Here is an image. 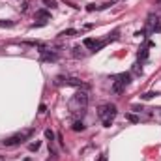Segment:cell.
Returning a JSON list of instances; mask_svg holds the SVG:
<instances>
[{
    "instance_id": "obj_1",
    "label": "cell",
    "mask_w": 161,
    "mask_h": 161,
    "mask_svg": "<svg viewBox=\"0 0 161 161\" xmlns=\"http://www.w3.org/2000/svg\"><path fill=\"white\" fill-rule=\"evenodd\" d=\"M32 133H34V129L19 131V133H15V135H11V137L4 139V141H2V144H4V146H17V144H21V143H24L28 137H32Z\"/></svg>"
},
{
    "instance_id": "obj_2",
    "label": "cell",
    "mask_w": 161,
    "mask_h": 161,
    "mask_svg": "<svg viewBox=\"0 0 161 161\" xmlns=\"http://www.w3.org/2000/svg\"><path fill=\"white\" fill-rule=\"evenodd\" d=\"M98 116H99L101 120H113V118L116 116V105H113V103L101 105V107L98 109Z\"/></svg>"
},
{
    "instance_id": "obj_3",
    "label": "cell",
    "mask_w": 161,
    "mask_h": 161,
    "mask_svg": "<svg viewBox=\"0 0 161 161\" xmlns=\"http://www.w3.org/2000/svg\"><path fill=\"white\" fill-rule=\"evenodd\" d=\"M88 105V94L83 90V92H77L71 99V107H79V111H84V107Z\"/></svg>"
},
{
    "instance_id": "obj_4",
    "label": "cell",
    "mask_w": 161,
    "mask_h": 161,
    "mask_svg": "<svg viewBox=\"0 0 161 161\" xmlns=\"http://www.w3.org/2000/svg\"><path fill=\"white\" fill-rule=\"evenodd\" d=\"M39 54H41V60H45V62H56V60H58V54H56V53H51V51L45 49V47H41Z\"/></svg>"
},
{
    "instance_id": "obj_5",
    "label": "cell",
    "mask_w": 161,
    "mask_h": 161,
    "mask_svg": "<svg viewBox=\"0 0 161 161\" xmlns=\"http://www.w3.org/2000/svg\"><path fill=\"white\" fill-rule=\"evenodd\" d=\"M114 81H118V83H122V84L128 86V84L131 83V75H129V73H120V75L114 77Z\"/></svg>"
},
{
    "instance_id": "obj_6",
    "label": "cell",
    "mask_w": 161,
    "mask_h": 161,
    "mask_svg": "<svg viewBox=\"0 0 161 161\" xmlns=\"http://www.w3.org/2000/svg\"><path fill=\"white\" fill-rule=\"evenodd\" d=\"M124 90H126V84H122V83H118V81L113 83V92H114V94H122Z\"/></svg>"
},
{
    "instance_id": "obj_7",
    "label": "cell",
    "mask_w": 161,
    "mask_h": 161,
    "mask_svg": "<svg viewBox=\"0 0 161 161\" xmlns=\"http://www.w3.org/2000/svg\"><path fill=\"white\" fill-rule=\"evenodd\" d=\"M36 17H38V19H49L51 13H49L47 9H38V11H36Z\"/></svg>"
},
{
    "instance_id": "obj_8",
    "label": "cell",
    "mask_w": 161,
    "mask_h": 161,
    "mask_svg": "<svg viewBox=\"0 0 161 161\" xmlns=\"http://www.w3.org/2000/svg\"><path fill=\"white\" fill-rule=\"evenodd\" d=\"M84 128H86V126H84V124H83L81 120L73 122V126H71V129H73V131H84Z\"/></svg>"
},
{
    "instance_id": "obj_9",
    "label": "cell",
    "mask_w": 161,
    "mask_h": 161,
    "mask_svg": "<svg viewBox=\"0 0 161 161\" xmlns=\"http://www.w3.org/2000/svg\"><path fill=\"white\" fill-rule=\"evenodd\" d=\"M54 84H56V86H62V84H68V77H64V75H58V77L54 79Z\"/></svg>"
},
{
    "instance_id": "obj_10",
    "label": "cell",
    "mask_w": 161,
    "mask_h": 161,
    "mask_svg": "<svg viewBox=\"0 0 161 161\" xmlns=\"http://www.w3.org/2000/svg\"><path fill=\"white\" fill-rule=\"evenodd\" d=\"M75 34H77V30H75V28H68V30H64L60 36H62V38H69V36H75Z\"/></svg>"
},
{
    "instance_id": "obj_11",
    "label": "cell",
    "mask_w": 161,
    "mask_h": 161,
    "mask_svg": "<svg viewBox=\"0 0 161 161\" xmlns=\"http://www.w3.org/2000/svg\"><path fill=\"white\" fill-rule=\"evenodd\" d=\"M39 146H41V143H39V141H36V143H30V144H28V150H30V152H38V150H39Z\"/></svg>"
},
{
    "instance_id": "obj_12",
    "label": "cell",
    "mask_w": 161,
    "mask_h": 161,
    "mask_svg": "<svg viewBox=\"0 0 161 161\" xmlns=\"http://www.w3.org/2000/svg\"><path fill=\"white\" fill-rule=\"evenodd\" d=\"M146 58H148V49L144 47V49L139 51V60H146Z\"/></svg>"
},
{
    "instance_id": "obj_13",
    "label": "cell",
    "mask_w": 161,
    "mask_h": 161,
    "mask_svg": "<svg viewBox=\"0 0 161 161\" xmlns=\"http://www.w3.org/2000/svg\"><path fill=\"white\" fill-rule=\"evenodd\" d=\"M0 26H2V28H11V26H15V23H13V21H2V19H0Z\"/></svg>"
},
{
    "instance_id": "obj_14",
    "label": "cell",
    "mask_w": 161,
    "mask_h": 161,
    "mask_svg": "<svg viewBox=\"0 0 161 161\" xmlns=\"http://www.w3.org/2000/svg\"><path fill=\"white\" fill-rule=\"evenodd\" d=\"M94 45H96V41H94L92 38H86V39H84V47H88V49H94Z\"/></svg>"
},
{
    "instance_id": "obj_15",
    "label": "cell",
    "mask_w": 161,
    "mask_h": 161,
    "mask_svg": "<svg viewBox=\"0 0 161 161\" xmlns=\"http://www.w3.org/2000/svg\"><path fill=\"white\" fill-rule=\"evenodd\" d=\"M45 139H49L51 143L54 141V131L53 129H45Z\"/></svg>"
},
{
    "instance_id": "obj_16",
    "label": "cell",
    "mask_w": 161,
    "mask_h": 161,
    "mask_svg": "<svg viewBox=\"0 0 161 161\" xmlns=\"http://www.w3.org/2000/svg\"><path fill=\"white\" fill-rule=\"evenodd\" d=\"M47 24V19H39V21H36L34 24H32V28H36V26H45Z\"/></svg>"
},
{
    "instance_id": "obj_17",
    "label": "cell",
    "mask_w": 161,
    "mask_h": 161,
    "mask_svg": "<svg viewBox=\"0 0 161 161\" xmlns=\"http://www.w3.org/2000/svg\"><path fill=\"white\" fill-rule=\"evenodd\" d=\"M126 118H128L129 122H133V124H137V122H139V116H135V114H128Z\"/></svg>"
},
{
    "instance_id": "obj_18",
    "label": "cell",
    "mask_w": 161,
    "mask_h": 161,
    "mask_svg": "<svg viewBox=\"0 0 161 161\" xmlns=\"http://www.w3.org/2000/svg\"><path fill=\"white\" fill-rule=\"evenodd\" d=\"M73 56H75V58L83 56V53H81V47H75V49H73Z\"/></svg>"
},
{
    "instance_id": "obj_19",
    "label": "cell",
    "mask_w": 161,
    "mask_h": 161,
    "mask_svg": "<svg viewBox=\"0 0 161 161\" xmlns=\"http://www.w3.org/2000/svg\"><path fill=\"white\" fill-rule=\"evenodd\" d=\"M41 2H43V4H47L49 8H56V2H54V0H41Z\"/></svg>"
},
{
    "instance_id": "obj_20",
    "label": "cell",
    "mask_w": 161,
    "mask_h": 161,
    "mask_svg": "<svg viewBox=\"0 0 161 161\" xmlns=\"http://www.w3.org/2000/svg\"><path fill=\"white\" fill-rule=\"evenodd\" d=\"M154 96H156L154 92H146V94H143V99H152Z\"/></svg>"
},
{
    "instance_id": "obj_21",
    "label": "cell",
    "mask_w": 161,
    "mask_h": 161,
    "mask_svg": "<svg viewBox=\"0 0 161 161\" xmlns=\"http://www.w3.org/2000/svg\"><path fill=\"white\" fill-rule=\"evenodd\" d=\"M103 126H105V128H111V126H113V120H103Z\"/></svg>"
},
{
    "instance_id": "obj_22",
    "label": "cell",
    "mask_w": 161,
    "mask_h": 161,
    "mask_svg": "<svg viewBox=\"0 0 161 161\" xmlns=\"http://www.w3.org/2000/svg\"><path fill=\"white\" fill-rule=\"evenodd\" d=\"M45 111H47V107H45V103H41V105H39V113H41V114H43V113H45Z\"/></svg>"
},
{
    "instance_id": "obj_23",
    "label": "cell",
    "mask_w": 161,
    "mask_h": 161,
    "mask_svg": "<svg viewBox=\"0 0 161 161\" xmlns=\"http://www.w3.org/2000/svg\"><path fill=\"white\" fill-rule=\"evenodd\" d=\"M133 111H137V113H141V111H143V107H139V105H133Z\"/></svg>"
},
{
    "instance_id": "obj_24",
    "label": "cell",
    "mask_w": 161,
    "mask_h": 161,
    "mask_svg": "<svg viewBox=\"0 0 161 161\" xmlns=\"http://www.w3.org/2000/svg\"><path fill=\"white\" fill-rule=\"evenodd\" d=\"M98 161H107V156L103 154V156H101V158H99V159H98Z\"/></svg>"
},
{
    "instance_id": "obj_25",
    "label": "cell",
    "mask_w": 161,
    "mask_h": 161,
    "mask_svg": "<svg viewBox=\"0 0 161 161\" xmlns=\"http://www.w3.org/2000/svg\"><path fill=\"white\" fill-rule=\"evenodd\" d=\"M156 2H158V4H161V0H156Z\"/></svg>"
},
{
    "instance_id": "obj_26",
    "label": "cell",
    "mask_w": 161,
    "mask_h": 161,
    "mask_svg": "<svg viewBox=\"0 0 161 161\" xmlns=\"http://www.w3.org/2000/svg\"><path fill=\"white\" fill-rule=\"evenodd\" d=\"M24 161H30V159H24Z\"/></svg>"
}]
</instances>
